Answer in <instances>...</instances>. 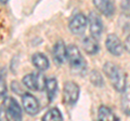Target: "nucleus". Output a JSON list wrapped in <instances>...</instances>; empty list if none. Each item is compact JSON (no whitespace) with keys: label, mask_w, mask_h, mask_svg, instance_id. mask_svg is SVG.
Instances as JSON below:
<instances>
[{"label":"nucleus","mask_w":130,"mask_h":121,"mask_svg":"<svg viewBox=\"0 0 130 121\" xmlns=\"http://www.w3.org/2000/svg\"><path fill=\"white\" fill-rule=\"evenodd\" d=\"M104 74L107 76L112 86L116 91L124 92L126 90V82H127V77L126 72L121 69L119 66L115 65L114 63L107 62L103 66Z\"/></svg>","instance_id":"f257e3e1"},{"label":"nucleus","mask_w":130,"mask_h":121,"mask_svg":"<svg viewBox=\"0 0 130 121\" xmlns=\"http://www.w3.org/2000/svg\"><path fill=\"white\" fill-rule=\"evenodd\" d=\"M67 61L70 63L71 70L73 74L84 76L87 71V63L81 55L79 49L74 44L67 47Z\"/></svg>","instance_id":"f03ea898"},{"label":"nucleus","mask_w":130,"mask_h":121,"mask_svg":"<svg viewBox=\"0 0 130 121\" xmlns=\"http://www.w3.org/2000/svg\"><path fill=\"white\" fill-rule=\"evenodd\" d=\"M47 79L41 72H31L23 78V84L31 91H43Z\"/></svg>","instance_id":"7ed1b4c3"},{"label":"nucleus","mask_w":130,"mask_h":121,"mask_svg":"<svg viewBox=\"0 0 130 121\" xmlns=\"http://www.w3.org/2000/svg\"><path fill=\"white\" fill-rule=\"evenodd\" d=\"M79 87L73 81L65 82L63 88V98L64 102L70 106H74L79 98Z\"/></svg>","instance_id":"20e7f679"},{"label":"nucleus","mask_w":130,"mask_h":121,"mask_svg":"<svg viewBox=\"0 0 130 121\" xmlns=\"http://www.w3.org/2000/svg\"><path fill=\"white\" fill-rule=\"evenodd\" d=\"M88 22H89V29H90L91 36L99 39L103 31V23L100 15L96 12H90L88 16Z\"/></svg>","instance_id":"39448f33"},{"label":"nucleus","mask_w":130,"mask_h":121,"mask_svg":"<svg viewBox=\"0 0 130 121\" xmlns=\"http://www.w3.org/2000/svg\"><path fill=\"white\" fill-rule=\"evenodd\" d=\"M22 104H23L24 110L30 116L37 115L40 109L38 99L30 93H24L22 95Z\"/></svg>","instance_id":"423d86ee"},{"label":"nucleus","mask_w":130,"mask_h":121,"mask_svg":"<svg viewBox=\"0 0 130 121\" xmlns=\"http://www.w3.org/2000/svg\"><path fill=\"white\" fill-rule=\"evenodd\" d=\"M105 46H106V49L108 50L109 53L113 54L114 56H119L124 52V46L121 43L120 39L114 34L108 35L106 37Z\"/></svg>","instance_id":"0eeeda50"},{"label":"nucleus","mask_w":130,"mask_h":121,"mask_svg":"<svg viewBox=\"0 0 130 121\" xmlns=\"http://www.w3.org/2000/svg\"><path fill=\"white\" fill-rule=\"evenodd\" d=\"M88 24V19L84 14H76L70 22V30L74 35H81L85 33Z\"/></svg>","instance_id":"6e6552de"},{"label":"nucleus","mask_w":130,"mask_h":121,"mask_svg":"<svg viewBox=\"0 0 130 121\" xmlns=\"http://www.w3.org/2000/svg\"><path fill=\"white\" fill-rule=\"evenodd\" d=\"M52 56H53L55 64H59V65L64 64L65 61L67 59V48L65 47V44L62 40L58 41L53 46V49H52Z\"/></svg>","instance_id":"1a4fd4ad"},{"label":"nucleus","mask_w":130,"mask_h":121,"mask_svg":"<svg viewBox=\"0 0 130 121\" xmlns=\"http://www.w3.org/2000/svg\"><path fill=\"white\" fill-rule=\"evenodd\" d=\"M6 110H7V116H8V118L9 119L15 120V121L22 120V117H23L22 108H21V106H20L19 103L16 102L14 98H9L8 99Z\"/></svg>","instance_id":"9d476101"},{"label":"nucleus","mask_w":130,"mask_h":121,"mask_svg":"<svg viewBox=\"0 0 130 121\" xmlns=\"http://www.w3.org/2000/svg\"><path fill=\"white\" fill-rule=\"evenodd\" d=\"M93 3L96 9L105 16H112L115 12V7L112 0H93Z\"/></svg>","instance_id":"9b49d317"},{"label":"nucleus","mask_w":130,"mask_h":121,"mask_svg":"<svg viewBox=\"0 0 130 121\" xmlns=\"http://www.w3.org/2000/svg\"><path fill=\"white\" fill-rule=\"evenodd\" d=\"M83 48L88 54L91 55H94L100 51V46L99 42H98V39L92 37V36L86 37L83 40Z\"/></svg>","instance_id":"f8f14e48"},{"label":"nucleus","mask_w":130,"mask_h":121,"mask_svg":"<svg viewBox=\"0 0 130 121\" xmlns=\"http://www.w3.org/2000/svg\"><path fill=\"white\" fill-rule=\"evenodd\" d=\"M31 62L32 65H34L39 71L46 70L50 66V63H49V59L47 58V56L42 54V53H35L31 56Z\"/></svg>","instance_id":"ddd939ff"},{"label":"nucleus","mask_w":130,"mask_h":121,"mask_svg":"<svg viewBox=\"0 0 130 121\" xmlns=\"http://www.w3.org/2000/svg\"><path fill=\"white\" fill-rule=\"evenodd\" d=\"M46 91H47V96H48V99L50 100H53L55 95H56V92H58V81L56 79L51 77L47 79V82H46Z\"/></svg>","instance_id":"4468645a"},{"label":"nucleus","mask_w":130,"mask_h":121,"mask_svg":"<svg viewBox=\"0 0 130 121\" xmlns=\"http://www.w3.org/2000/svg\"><path fill=\"white\" fill-rule=\"evenodd\" d=\"M98 118H99V120H103V121H107V120L115 121V120H118V118L113 114V111L106 106H101L99 108Z\"/></svg>","instance_id":"2eb2a0df"},{"label":"nucleus","mask_w":130,"mask_h":121,"mask_svg":"<svg viewBox=\"0 0 130 121\" xmlns=\"http://www.w3.org/2000/svg\"><path fill=\"white\" fill-rule=\"evenodd\" d=\"M121 109L124 114L130 117V86L126 88L121 95Z\"/></svg>","instance_id":"dca6fc26"},{"label":"nucleus","mask_w":130,"mask_h":121,"mask_svg":"<svg viewBox=\"0 0 130 121\" xmlns=\"http://www.w3.org/2000/svg\"><path fill=\"white\" fill-rule=\"evenodd\" d=\"M43 121H48V120H63V116L60 112V110L58 108H52L50 109L46 115L42 117Z\"/></svg>","instance_id":"f3484780"},{"label":"nucleus","mask_w":130,"mask_h":121,"mask_svg":"<svg viewBox=\"0 0 130 121\" xmlns=\"http://www.w3.org/2000/svg\"><path fill=\"white\" fill-rule=\"evenodd\" d=\"M90 81H91V83L93 84V86H95V87H103L104 86V81H103L102 76H101L100 72L96 71V70L91 71Z\"/></svg>","instance_id":"a211bd4d"},{"label":"nucleus","mask_w":130,"mask_h":121,"mask_svg":"<svg viewBox=\"0 0 130 121\" xmlns=\"http://www.w3.org/2000/svg\"><path fill=\"white\" fill-rule=\"evenodd\" d=\"M11 88H12V91L14 92V93H16V94H19V95H23L24 93H23V91L21 90V88H20V86H19V83L18 82H12L11 83Z\"/></svg>","instance_id":"6ab92c4d"},{"label":"nucleus","mask_w":130,"mask_h":121,"mask_svg":"<svg viewBox=\"0 0 130 121\" xmlns=\"http://www.w3.org/2000/svg\"><path fill=\"white\" fill-rule=\"evenodd\" d=\"M7 93V89H6V82H5V79H3V76L1 77V96L3 98V96H6Z\"/></svg>","instance_id":"aec40b11"},{"label":"nucleus","mask_w":130,"mask_h":121,"mask_svg":"<svg viewBox=\"0 0 130 121\" xmlns=\"http://www.w3.org/2000/svg\"><path fill=\"white\" fill-rule=\"evenodd\" d=\"M125 49L128 53H130V34L127 36V38L125 40Z\"/></svg>","instance_id":"412c9836"},{"label":"nucleus","mask_w":130,"mask_h":121,"mask_svg":"<svg viewBox=\"0 0 130 121\" xmlns=\"http://www.w3.org/2000/svg\"><path fill=\"white\" fill-rule=\"evenodd\" d=\"M128 2H129V1H128ZM123 10H124V12L126 13V15L130 16V2L128 3V5H126L125 8H123Z\"/></svg>","instance_id":"4be33fe9"},{"label":"nucleus","mask_w":130,"mask_h":121,"mask_svg":"<svg viewBox=\"0 0 130 121\" xmlns=\"http://www.w3.org/2000/svg\"><path fill=\"white\" fill-rule=\"evenodd\" d=\"M8 1H9V0H1V3H2V5H6Z\"/></svg>","instance_id":"5701e85b"},{"label":"nucleus","mask_w":130,"mask_h":121,"mask_svg":"<svg viewBox=\"0 0 130 121\" xmlns=\"http://www.w3.org/2000/svg\"><path fill=\"white\" fill-rule=\"evenodd\" d=\"M128 1H129V2H130V0H128Z\"/></svg>","instance_id":"b1692460"}]
</instances>
